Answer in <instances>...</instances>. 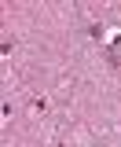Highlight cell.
Returning a JSON list of instances; mask_svg holds the SVG:
<instances>
[]
</instances>
